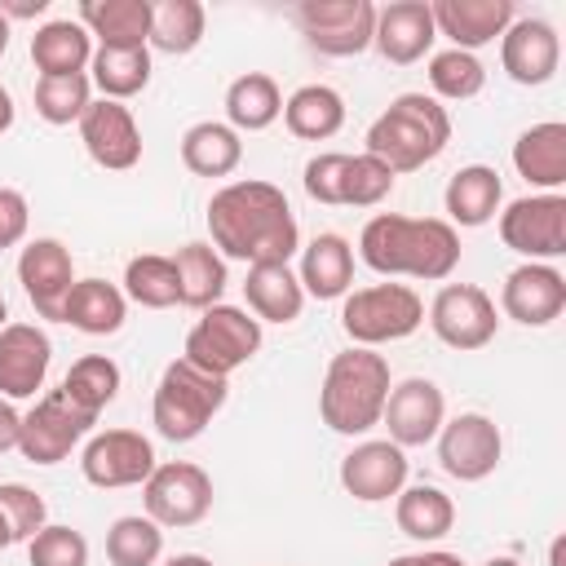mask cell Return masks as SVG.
I'll return each mask as SVG.
<instances>
[{
    "instance_id": "47",
    "label": "cell",
    "mask_w": 566,
    "mask_h": 566,
    "mask_svg": "<svg viewBox=\"0 0 566 566\" xmlns=\"http://www.w3.org/2000/svg\"><path fill=\"white\" fill-rule=\"evenodd\" d=\"M27 221H31L27 195L13 186H0V252L27 239Z\"/></svg>"
},
{
    "instance_id": "54",
    "label": "cell",
    "mask_w": 566,
    "mask_h": 566,
    "mask_svg": "<svg viewBox=\"0 0 566 566\" xmlns=\"http://www.w3.org/2000/svg\"><path fill=\"white\" fill-rule=\"evenodd\" d=\"M13 544V535H9V522H4V513H0V553Z\"/></svg>"
},
{
    "instance_id": "51",
    "label": "cell",
    "mask_w": 566,
    "mask_h": 566,
    "mask_svg": "<svg viewBox=\"0 0 566 566\" xmlns=\"http://www.w3.org/2000/svg\"><path fill=\"white\" fill-rule=\"evenodd\" d=\"M13 128V97H9V88L0 84V133H9Z\"/></svg>"
},
{
    "instance_id": "56",
    "label": "cell",
    "mask_w": 566,
    "mask_h": 566,
    "mask_svg": "<svg viewBox=\"0 0 566 566\" xmlns=\"http://www.w3.org/2000/svg\"><path fill=\"white\" fill-rule=\"evenodd\" d=\"M482 566H522L517 557H491V562H482Z\"/></svg>"
},
{
    "instance_id": "24",
    "label": "cell",
    "mask_w": 566,
    "mask_h": 566,
    "mask_svg": "<svg viewBox=\"0 0 566 566\" xmlns=\"http://www.w3.org/2000/svg\"><path fill=\"white\" fill-rule=\"evenodd\" d=\"M150 0H80V27L97 35L102 49H146L150 44Z\"/></svg>"
},
{
    "instance_id": "16",
    "label": "cell",
    "mask_w": 566,
    "mask_h": 566,
    "mask_svg": "<svg viewBox=\"0 0 566 566\" xmlns=\"http://www.w3.org/2000/svg\"><path fill=\"white\" fill-rule=\"evenodd\" d=\"M80 142H84L88 159L97 168H111V172H128L142 159L137 119L124 102H111V97L88 102V111L80 115Z\"/></svg>"
},
{
    "instance_id": "57",
    "label": "cell",
    "mask_w": 566,
    "mask_h": 566,
    "mask_svg": "<svg viewBox=\"0 0 566 566\" xmlns=\"http://www.w3.org/2000/svg\"><path fill=\"white\" fill-rule=\"evenodd\" d=\"M4 318H9V310H4V296H0V327H4Z\"/></svg>"
},
{
    "instance_id": "8",
    "label": "cell",
    "mask_w": 566,
    "mask_h": 566,
    "mask_svg": "<svg viewBox=\"0 0 566 566\" xmlns=\"http://www.w3.org/2000/svg\"><path fill=\"white\" fill-rule=\"evenodd\" d=\"M292 22L301 27L305 44L323 57H358L371 49L376 4L371 0H301L292 4Z\"/></svg>"
},
{
    "instance_id": "39",
    "label": "cell",
    "mask_w": 566,
    "mask_h": 566,
    "mask_svg": "<svg viewBox=\"0 0 566 566\" xmlns=\"http://www.w3.org/2000/svg\"><path fill=\"white\" fill-rule=\"evenodd\" d=\"M57 389H62L80 411L102 416V407L119 394V363L106 358V354H84V358L71 363V371L62 376Z\"/></svg>"
},
{
    "instance_id": "28",
    "label": "cell",
    "mask_w": 566,
    "mask_h": 566,
    "mask_svg": "<svg viewBox=\"0 0 566 566\" xmlns=\"http://www.w3.org/2000/svg\"><path fill=\"white\" fill-rule=\"evenodd\" d=\"M124 314H128V301L106 279H75L62 305V323H71L84 336H115L124 327Z\"/></svg>"
},
{
    "instance_id": "34",
    "label": "cell",
    "mask_w": 566,
    "mask_h": 566,
    "mask_svg": "<svg viewBox=\"0 0 566 566\" xmlns=\"http://www.w3.org/2000/svg\"><path fill=\"white\" fill-rule=\"evenodd\" d=\"M283 115V93L274 84V75L265 71H248L239 80H230L226 88V119L234 133H261Z\"/></svg>"
},
{
    "instance_id": "33",
    "label": "cell",
    "mask_w": 566,
    "mask_h": 566,
    "mask_svg": "<svg viewBox=\"0 0 566 566\" xmlns=\"http://www.w3.org/2000/svg\"><path fill=\"white\" fill-rule=\"evenodd\" d=\"M243 159V142L221 119H199L181 133V164L195 177H230Z\"/></svg>"
},
{
    "instance_id": "42",
    "label": "cell",
    "mask_w": 566,
    "mask_h": 566,
    "mask_svg": "<svg viewBox=\"0 0 566 566\" xmlns=\"http://www.w3.org/2000/svg\"><path fill=\"white\" fill-rule=\"evenodd\" d=\"M93 102L88 75H40L35 80V115L44 124H80Z\"/></svg>"
},
{
    "instance_id": "43",
    "label": "cell",
    "mask_w": 566,
    "mask_h": 566,
    "mask_svg": "<svg viewBox=\"0 0 566 566\" xmlns=\"http://www.w3.org/2000/svg\"><path fill=\"white\" fill-rule=\"evenodd\" d=\"M394 181H398V177H394L380 159H371L367 150H363V155H349L345 181H340V203H345V208H376L380 199H389Z\"/></svg>"
},
{
    "instance_id": "21",
    "label": "cell",
    "mask_w": 566,
    "mask_h": 566,
    "mask_svg": "<svg viewBox=\"0 0 566 566\" xmlns=\"http://www.w3.org/2000/svg\"><path fill=\"white\" fill-rule=\"evenodd\" d=\"M340 486L354 500H363V504H380V500L398 495L407 486V455H402V447H394L389 438L358 442L340 460Z\"/></svg>"
},
{
    "instance_id": "44",
    "label": "cell",
    "mask_w": 566,
    "mask_h": 566,
    "mask_svg": "<svg viewBox=\"0 0 566 566\" xmlns=\"http://www.w3.org/2000/svg\"><path fill=\"white\" fill-rule=\"evenodd\" d=\"M31 566H88V539L75 526H40L27 539Z\"/></svg>"
},
{
    "instance_id": "10",
    "label": "cell",
    "mask_w": 566,
    "mask_h": 566,
    "mask_svg": "<svg viewBox=\"0 0 566 566\" xmlns=\"http://www.w3.org/2000/svg\"><path fill=\"white\" fill-rule=\"evenodd\" d=\"M97 416L80 411L62 389H49L27 416H22V429H18V451L31 460V464H57L66 460L88 433H93Z\"/></svg>"
},
{
    "instance_id": "48",
    "label": "cell",
    "mask_w": 566,
    "mask_h": 566,
    "mask_svg": "<svg viewBox=\"0 0 566 566\" xmlns=\"http://www.w3.org/2000/svg\"><path fill=\"white\" fill-rule=\"evenodd\" d=\"M385 566H464V557L460 553H447V548H420V553L389 557Z\"/></svg>"
},
{
    "instance_id": "30",
    "label": "cell",
    "mask_w": 566,
    "mask_h": 566,
    "mask_svg": "<svg viewBox=\"0 0 566 566\" xmlns=\"http://www.w3.org/2000/svg\"><path fill=\"white\" fill-rule=\"evenodd\" d=\"M500 199H504V181H500V172L486 168V164H469V168L451 172L447 195H442L451 226H469V230H473V226H486V221L495 217Z\"/></svg>"
},
{
    "instance_id": "25",
    "label": "cell",
    "mask_w": 566,
    "mask_h": 566,
    "mask_svg": "<svg viewBox=\"0 0 566 566\" xmlns=\"http://www.w3.org/2000/svg\"><path fill=\"white\" fill-rule=\"evenodd\" d=\"M513 168L522 181L557 195L566 186V124L562 119H544L531 124L517 142H513Z\"/></svg>"
},
{
    "instance_id": "11",
    "label": "cell",
    "mask_w": 566,
    "mask_h": 566,
    "mask_svg": "<svg viewBox=\"0 0 566 566\" xmlns=\"http://www.w3.org/2000/svg\"><path fill=\"white\" fill-rule=\"evenodd\" d=\"M500 239L526 261H557L566 252V195H526L500 212Z\"/></svg>"
},
{
    "instance_id": "45",
    "label": "cell",
    "mask_w": 566,
    "mask_h": 566,
    "mask_svg": "<svg viewBox=\"0 0 566 566\" xmlns=\"http://www.w3.org/2000/svg\"><path fill=\"white\" fill-rule=\"evenodd\" d=\"M0 513H4V522H9L13 544H18V539H31L40 526H49V522H44V517H49L44 495H35V491L22 486V482H0Z\"/></svg>"
},
{
    "instance_id": "17",
    "label": "cell",
    "mask_w": 566,
    "mask_h": 566,
    "mask_svg": "<svg viewBox=\"0 0 566 566\" xmlns=\"http://www.w3.org/2000/svg\"><path fill=\"white\" fill-rule=\"evenodd\" d=\"M18 283L27 292V301L35 305L40 318L62 323V305L75 287V261L71 248L57 239H31L18 256Z\"/></svg>"
},
{
    "instance_id": "38",
    "label": "cell",
    "mask_w": 566,
    "mask_h": 566,
    "mask_svg": "<svg viewBox=\"0 0 566 566\" xmlns=\"http://www.w3.org/2000/svg\"><path fill=\"white\" fill-rule=\"evenodd\" d=\"M93 84L102 88V97L124 102L133 93H142L150 84V49H93Z\"/></svg>"
},
{
    "instance_id": "53",
    "label": "cell",
    "mask_w": 566,
    "mask_h": 566,
    "mask_svg": "<svg viewBox=\"0 0 566 566\" xmlns=\"http://www.w3.org/2000/svg\"><path fill=\"white\" fill-rule=\"evenodd\" d=\"M4 49H9V18L0 13V57H4Z\"/></svg>"
},
{
    "instance_id": "50",
    "label": "cell",
    "mask_w": 566,
    "mask_h": 566,
    "mask_svg": "<svg viewBox=\"0 0 566 566\" xmlns=\"http://www.w3.org/2000/svg\"><path fill=\"white\" fill-rule=\"evenodd\" d=\"M49 9V0H18V4H0V13L4 18H35V13H44Z\"/></svg>"
},
{
    "instance_id": "29",
    "label": "cell",
    "mask_w": 566,
    "mask_h": 566,
    "mask_svg": "<svg viewBox=\"0 0 566 566\" xmlns=\"http://www.w3.org/2000/svg\"><path fill=\"white\" fill-rule=\"evenodd\" d=\"M31 62L40 75H84L93 62V35L75 18H53L31 35Z\"/></svg>"
},
{
    "instance_id": "23",
    "label": "cell",
    "mask_w": 566,
    "mask_h": 566,
    "mask_svg": "<svg viewBox=\"0 0 566 566\" xmlns=\"http://www.w3.org/2000/svg\"><path fill=\"white\" fill-rule=\"evenodd\" d=\"M429 13H433L438 35H447L451 49H464V53L500 40L509 22L517 18L513 0H433Z\"/></svg>"
},
{
    "instance_id": "49",
    "label": "cell",
    "mask_w": 566,
    "mask_h": 566,
    "mask_svg": "<svg viewBox=\"0 0 566 566\" xmlns=\"http://www.w3.org/2000/svg\"><path fill=\"white\" fill-rule=\"evenodd\" d=\"M18 429H22V416L9 407V398H0V455L18 447Z\"/></svg>"
},
{
    "instance_id": "27",
    "label": "cell",
    "mask_w": 566,
    "mask_h": 566,
    "mask_svg": "<svg viewBox=\"0 0 566 566\" xmlns=\"http://www.w3.org/2000/svg\"><path fill=\"white\" fill-rule=\"evenodd\" d=\"M301 292L314 296V301H336L349 292L354 283V248L349 239L340 234H314L305 248H301Z\"/></svg>"
},
{
    "instance_id": "13",
    "label": "cell",
    "mask_w": 566,
    "mask_h": 566,
    "mask_svg": "<svg viewBox=\"0 0 566 566\" xmlns=\"http://www.w3.org/2000/svg\"><path fill=\"white\" fill-rule=\"evenodd\" d=\"M80 473L88 486H102V491L142 486L155 473V447L137 429H102L84 442Z\"/></svg>"
},
{
    "instance_id": "36",
    "label": "cell",
    "mask_w": 566,
    "mask_h": 566,
    "mask_svg": "<svg viewBox=\"0 0 566 566\" xmlns=\"http://www.w3.org/2000/svg\"><path fill=\"white\" fill-rule=\"evenodd\" d=\"M124 301H137L142 310H172L181 305V283H177V265L172 256L159 252H142L124 265Z\"/></svg>"
},
{
    "instance_id": "2",
    "label": "cell",
    "mask_w": 566,
    "mask_h": 566,
    "mask_svg": "<svg viewBox=\"0 0 566 566\" xmlns=\"http://www.w3.org/2000/svg\"><path fill=\"white\" fill-rule=\"evenodd\" d=\"M358 256L376 274H407L424 283H442L460 265V234L442 217H402L376 212L358 234Z\"/></svg>"
},
{
    "instance_id": "41",
    "label": "cell",
    "mask_w": 566,
    "mask_h": 566,
    "mask_svg": "<svg viewBox=\"0 0 566 566\" xmlns=\"http://www.w3.org/2000/svg\"><path fill=\"white\" fill-rule=\"evenodd\" d=\"M429 88L447 102H469L486 88V66L478 62V53L442 49V53L429 57Z\"/></svg>"
},
{
    "instance_id": "52",
    "label": "cell",
    "mask_w": 566,
    "mask_h": 566,
    "mask_svg": "<svg viewBox=\"0 0 566 566\" xmlns=\"http://www.w3.org/2000/svg\"><path fill=\"white\" fill-rule=\"evenodd\" d=\"M164 566H217V562L203 557V553H177V557H168Z\"/></svg>"
},
{
    "instance_id": "6",
    "label": "cell",
    "mask_w": 566,
    "mask_h": 566,
    "mask_svg": "<svg viewBox=\"0 0 566 566\" xmlns=\"http://www.w3.org/2000/svg\"><path fill=\"white\" fill-rule=\"evenodd\" d=\"M420 323H424V301L407 283H371V287L345 292V305H340V327L363 349L407 340Z\"/></svg>"
},
{
    "instance_id": "4",
    "label": "cell",
    "mask_w": 566,
    "mask_h": 566,
    "mask_svg": "<svg viewBox=\"0 0 566 566\" xmlns=\"http://www.w3.org/2000/svg\"><path fill=\"white\" fill-rule=\"evenodd\" d=\"M385 398H389L385 354L363 349V345H349V349L332 354L323 389H318V416L332 433L358 438V433L376 429L380 411H385Z\"/></svg>"
},
{
    "instance_id": "22",
    "label": "cell",
    "mask_w": 566,
    "mask_h": 566,
    "mask_svg": "<svg viewBox=\"0 0 566 566\" xmlns=\"http://www.w3.org/2000/svg\"><path fill=\"white\" fill-rule=\"evenodd\" d=\"M433 40H438V27L429 13V0H394V4L376 9L371 44L380 49L385 62L411 66L433 49Z\"/></svg>"
},
{
    "instance_id": "5",
    "label": "cell",
    "mask_w": 566,
    "mask_h": 566,
    "mask_svg": "<svg viewBox=\"0 0 566 566\" xmlns=\"http://www.w3.org/2000/svg\"><path fill=\"white\" fill-rule=\"evenodd\" d=\"M230 398V385L226 376H208L203 367L186 363V358H172L155 385V402H150V420L159 429V438L168 442H190L199 438L212 416L226 407Z\"/></svg>"
},
{
    "instance_id": "14",
    "label": "cell",
    "mask_w": 566,
    "mask_h": 566,
    "mask_svg": "<svg viewBox=\"0 0 566 566\" xmlns=\"http://www.w3.org/2000/svg\"><path fill=\"white\" fill-rule=\"evenodd\" d=\"M504 455V438L500 424L482 411H460L455 420H442L438 429V464L455 478V482H482L495 473Z\"/></svg>"
},
{
    "instance_id": "15",
    "label": "cell",
    "mask_w": 566,
    "mask_h": 566,
    "mask_svg": "<svg viewBox=\"0 0 566 566\" xmlns=\"http://www.w3.org/2000/svg\"><path fill=\"white\" fill-rule=\"evenodd\" d=\"M562 62V35L548 18H513L500 35V66L513 84L539 88L557 75Z\"/></svg>"
},
{
    "instance_id": "20",
    "label": "cell",
    "mask_w": 566,
    "mask_h": 566,
    "mask_svg": "<svg viewBox=\"0 0 566 566\" xmlns=\"http://www.w3.org/2000/svg\"><path fill=\"white\" fill-rule=\"evenodd\" d=\"M53 363V340L35 323L0 327V398H35Z\"/></svg>"
},
{
    "instance_id": "12",
    "label": "cell",
    "mask_w": 566,
    "mask_h": 566,
    "mask_svg": "<svg viewBox=\"0 0 566 566\" xmlns=\"http://www.w3.org/2000/svg\"><path fill=\"white\" fill-rule=\"evenodd\" d=\"M429 327L447 349H460V354L482 349L495 340V327H500L495 301L478 283H447L429 305Z\"/></svg>"
},
{
    "instance_id": "32",
    "label": "cell",
    "mask_w": 566,
    "mask_h": 566,
    "mask_svg": "<svg viewBox=\"0 0 566 566\" xmlns=\"http://www.w3.org/2000/svg\"><path fill=\"white\" fill-rule=\"evenodd\" d=\"M283 124L301 142H327L345 128V97L332 84H301L283 102Z\"/></svg>"
},
{
    "instance_id": "26",
    "label": "cell",
    "mask_w": 566,
    "mask_h": 566,
    "mask_svg": "<svg viewBox=\"0 0 566 566\" xmlns=\"http://www.w3.org/2000/svg\"><path fill=\"white\" fill-rule=\"evenodd\" d=\"M243 296H248V310H252L256 323H296L301 310H305L301 279L292 274L287 261H261V265H248Z\"/></svg>"
},
{
    "instance_id": "40",
    "label": "cell",
    "mask_w": 566,
    "mask_h": 566,
    "mask_svg": "<svg viewBox=\"0 0 566 566\" xmlns=\"http://www.w3.org/2000/svg\"><path fill=\"white\" fill-rule=\"evenodd\" d=\"M164 553V526H155L142 513L115 517L106 531V557L111 566H155Z\"/></svg>"
},
{
    "instance_id": "18",
    "label": "cell",
    "mask_w": 566,
    "mask_h": 566,
    "mask_svg": "<svg viewBox=\"0 0 566 566\" xmlns=\"http://www.w3.org/2000/svg\"><path fill=\"white\" fill-rule=\"evenodd\" d=\"M380 420L389 424V442L394 447H424V442L438 438V429L447 420V398H442V389L433 380L407 376V380L389 385Z\"/></svg>"
},
{
    "instance_id": "35",
    "label": "cell",
    "mask_w": 566,
    "mask_h": 566,
    "mask_svg": "<svg viewBox=\"0 0 566 566\" xmlns=\"http://www.w3.org/2000/svg\"><path fill=\"white\" fill-rule=\"evenodd\" d=\"M172 265H177V283H181V305H190V310L221 305V292L230 279H226V256L212 243H181Z\"/></svg>"
},
{
    "instance_id": "55",
    "label": "cell",
    "mask_w": 566,
    "mask_h": 566,
    "mask_svg": "<svg viewBox=\"0 0 566 566\" xmlns=\"http://www.w3.org/2000/svg\"><path fill=\"white\" fill-rule=\"evenodd\" d=\"M548 562H553V566H562V539H553V548H548Z\"/></svg>"
},
{
    "instance_id": "46",
    "label": "cell",
    "mask_w": 566,
    "mask_h": 566,
    "mask_svg": "<svg viewBox=\"0 0 566 566\" xmlns=\"http://www.w3.org/2000/svg\"><path fill=\"white\" fill-rule=\"evenodd\" d=\"M345 164H349V155H340V150L314 155V159L305 164V195H310L314 203H340Z\"/></svg>"
},
{
    "instance_id": "3",
    "label": "cell",
    "mask_w": 566,
    "mask_h": 566,
    "mask_svg": "<svg viewBox=\"0 0 566 566\" xmlns=\"http://www.w3.org/2000/svg\"><path fill=\"white\" fill-rule=\"evenodd\" d=\"M451 142V115L438 97L398 93L367 128V155L380 159L394 177L433 164Z\"/></svg>"
},
{
    "instance_id": "31",
    "label": "cell",
    "mask_w": 566,
    "mask_h": 566,
    "mask_svg": "<svg viewBox=\"0 0 566 566\" xmlns=\"http://www.w3.org/2000/svg\"><path fill=\"white\" fill-rule=\"evenodd\" d=\"M394 522L407 539L416 544H438L451 526H455V504L442 486H429V482H416V486H402L398 500H394Z\"/></svg>"
},
{
    "instance_id": "9",
    "label": "cell",
    "mask_w": 566,
    "mask_h": 566,
    "mask_svg": "<svg viewBox=\"0 0 566 566\" xmlns=\"http://www.w3.org/2000/svg\"><path fill=\"white\" fill-rule=\"evenodd\" d=\"M142 500H146V517L155 526H199L212 509V478L195 464V460H168L155 464V473L142 482Z\"/></svg>"
},
{
    "instance_id": "19",
    "label": "cell",
    "mask_w": 566,
    "mask_h": 566,
    "mask_svg": "<svg viewBox=\"0 0 566 566\" xmlns=\"http://www.w3.org/2000/svg\"><path fill=\"white\" fill-rule=\"evenodd\" d=\"M500 310L522 323V327H548L562 310H566V279L557 265L544 261H526L517 270L504 274L500 287Z\"/></svg>"
},
{
    "instance_id": "37",
    "label": "cell",
    "mask_w": 566,
    "mask_h": 566,
    "mask_svg": "<svg viewBox=\"0 0 566 566\" xmlns=\"http://www.w3.org/2000/svg\"><path fill=\"white\" fill-rule=\"evenodd\" d=\"M203 22H208V13L199 0H159L155 18H150V44L146 49H159L168 57H186L199 49Z\"/></svg>"
},
{
    "instance_id": "7",
    "label": "cell",
    "mask_w": 566,
    "mask_h": 566,
    "mask_svg": "<svg viewBox=\"0 0 566 566\" xmlns=\"http://www.w3.org/2000/svg\"><path fill=\"white\" fill-rule=\"evenodd\" d=\"M256 349H261V323L248 310H239V305H208L203 318L190 327L181 358L203 367L208 376H226L230 380V371L252 363Z\"/></svg>"
},
{
    "instance_id": "1",
    "label": "cell",
    "mask_w": 566,
    "mask_h": 566,
    "mask_svg": "<svg viewBox=\"0 0 566 566\" xmlns=\"http://www.w3.org/2000/svg\"><path fill=\"white\" fill-rule=\"evenodd\" d=\"M208 234L212 248L230 261H292L301 248V230L287 195L274 181H230L208 199Z\"/></svg>"
}]
</instances>
